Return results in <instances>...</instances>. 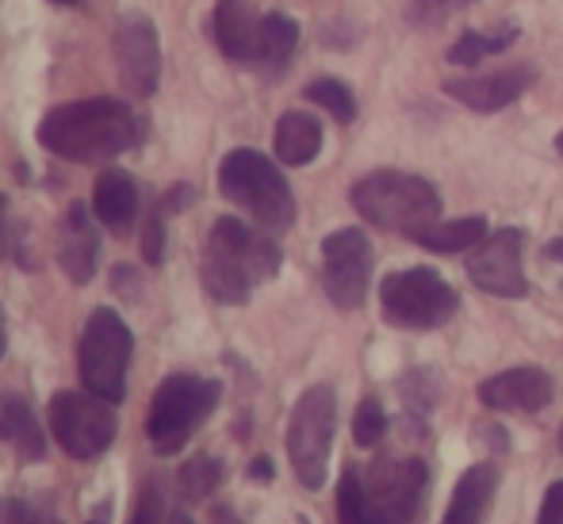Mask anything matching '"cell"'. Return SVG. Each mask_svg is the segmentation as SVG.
Masks as SVG:
<instances>
[{"instance_id":"f546056e","label":"cell","mask_w":563,"mask_h":524,"mask_svg":"<svg viewBox=\"0 0 563 524\" xmlns=\"http://www.w3.org/2000/svg\"><path fill=\"white\" fill-rule=\"evenodd\" d=\"M131 524H165V505H162V487L157 482H142L139 502H134Z\"/></svg>"},{"instance_id":"83f0119b","label":"cell","mask_w":563,"mask_h":524,"mask_svg":"<svg viewBox=\"0 0 563 524\" xmlns=\"http://www.w3.org/2000/svg\"><path fill=\"white\" fill-rule=\"evenodd\" d=\"M384 433H387L384 406H379L376 399H364L353 414V441L361 444V448H376V444L384 441Z\"/></svg>"},{"instance_id":"4fadbf2b","label":"cell","mask_w":563,"mask_h":524,"mask_svg":"<svg viewBox=\"0 0 563 524\" xmlns=\"http://www.w3.org/2000/svg\"><path fill=\"white\" fill-rule=\"evenodd\" d=\"M112 51L126 89L134 97H150L157 89V74H162V46H157L154 23L142 15H126L112 35Z\"/></svg>"},{"instance_id":"44dd1931","label":"cell","mask_w":563,"mask_h":524,"mask_svg":"<svg viewBox=\"0 0 563 524\" xmlns=\"http://www.w3.org/2000/svg\"><path fill=\"white\" fill-rule=\"evenodd\" d=\"M0 441L12 444L23 459L46 456V436L35 421V410L20 394H0Z\"/></svg>"},{"instance_id":"ee69618b","label":"cell","mask_w":563,"mask_h":524,"mask_svg":"<svg viewBox=\"0 0 563 524\" xmlns=\"http://www.w3.org/2000/svg\"><path fill=\"white\" fill-rule=\"evenodd\" d=\"M58 4H74V0H58Z\"/></svg>"},{"instance_id":"ab89813d","label":"cell","mask_w":563,"mask_h":524,"mask_svg":"<svg viewBox=\"0 0 563 524\" xmlns=\"http://www.w3.org/2000/svg\"><path fill=\"white\" fill-rule=\"evenodd\" d=\"M169 524H196V521L188 517V513H180V510H177V513H169Z\"/></svg>"},{"instance_id":"f35d334b","label":"cell","mask_w":563,"mask_h":524,"mask_svg":"<svg viewBox=\"0 0 563 524\" xmlns=\"http://www.w3.org/2000/svg\"><path fill=\"white\" fill-rule=\"evenodd\" d=\"M8 348V330H4V311H0V356H4Z\"/></svg>"},{"instance_id":"e0dca14e","label":"cell","mask_w":563,"mask_h":524,"mask_svg":"<svg viewBox=\"0 0 563 524\" xmlns=\"http://www.w3.org/2000/svg\"><path fill=\"white\" fill-rule=\"evenodd\" d=\"M216 38H219V51H223L230 62L257 66L261 15L253 12L250 0H219V8H216Z\"/></svg>"},{"instance_id":"5b68a950","label":"cell","mask_w":563,"mask_h":524,"mask_svg":"<svg viewBox=\"0 0 563 524\" xmlns=\"http://www.w3.org/2000/svg\"><path fill=\"white\" fill-rule=\"evenodd\" d=\"M219 394H223V383H216V379L185 376V371L165 379L150 402L146 417V436L157 456H177L192 441L196 428L211 417V410L219 406Z\"/></svg>"},{"instance_id":"7bdbcfd3","label":"cell","mask_w":563,"mask_h":524,"mask_svg":"<svg viewBox=\"0 0 563 524\" xmlns=\"http://www.w3.org/2000/svg\"><path fill=\"white\" fill-rule=\"evenodd\" d=\"M560 451H563V428H560Z\"/></svg>"},{"instance_id":"277c9868","label":"cell","mask_w":563,"mask_h":524,"mask_svg":"<svg viewBox=\"0 0 563 524\" xmlns=\"http://www.w3.org/2000/svg\"><path fill=\"white\" fill-rule=\"evenodd\" d=\"M219 192L238 203L261 230H288L296 222V196L284 172L257 149H234L219 165Z\"/></svg>"},{"instance_id":"ffe728a7","label":"cell","mask_w":563,"mask_h":524,"mask_svg":"<svg viewBox=\"0 0 563 524\" xmlns=\"http://www.w3.org/2000/svg\"><path fill=\"white\" fill-rule=\"evenodd\" d=\"M322 149V123L307 111H288L276 123V157L291 169L311 165Z\"/></svg>"},{"instance_id":"b9f144b4","label":"cell","mask_w":563,"mask_h":524,"mask_svg":"<svg viewBox=\"0 0 563 524\" xmlns=\"http://www.w3.org/2000/svg\"><path fill=\"white\" fill-rule=\"evenodd\" d=\"M89 524H108V521H104V517H97V521H89Z\"/></svg>"},{"instance_id":"2e32d148","label":"cell","mask_w":563,"mask_h":524,"mask_svg":"<svg viewBox=\"0 0 563 524\" xmlns=\"http://www.w3.org/2000/svg\"><path fill=\"white\" fill-rule=\"evenodd\" d=\"M97 257H100V234L97 222L85 203H74L62 219V242H58V260L66 268V276L74 283H89L97 276Z\"/></svg>"},{"instance_id":"5bb4252c","label":"cell","mask_w":563,"mask_h":524,"mask_svg":"<svg viewBox=\"0 0 563 524\" xmlns=\"http://www.w3.org/2000/svg\"><path fill=\"white\" fill-rule=\"evenodd\" d=\"M556 394V383L544 368H510L479 383V402L498 414H537Z\"/></svg>"},{"instance_id":"8992f818","label":"cell","mask_w":563,"mask_h":524,"mask_svg":"<svg viewBox=\"0 0 563 524\" xmlns=\"http://www.w3.org/2000/svg\"><path fill=\"white\" fill-rule=\"evenodd\" d=\"M134 337L115 311L100 306L85 322L81 345H77V371L89 394L104 402H123L126 394V368H131Z\"/></svg>"},{"instance_id":"d590c367","label":"cell","mask_w":563,"mask_h":524,"mask_svg":"<svg viewBox=\"0 0 563 524\" xmlns=\"http://www.w3.org/2000/svg\"><path fill=\"white\" fill-rule=\"evenodd\" d=\"M250 479H273V464H268V459H253Z\"/></svg>"},{"instance_id":"cb8c5ba5","label":"cell","mask_w":563,"mask_h":524,"mask_svg":"<svg viewBox=\"0 0 563 524\" xmlns=\"http://www.w3.org/2000/svg\"><path fill=\"white\" fill-rule=\"evenodd\" d=\"M219 482H223V464H219L216 456H192L177 471V494L192 505V502H203Z\"/></svg>"},{"instance_id":"9c48e42d","label":"cell","mask_w":563,"mask_h":524,"mask_svg":"<svg viewBox=\"0 0 563 524\" xmlns=\"http://www.w3.org/2000/svg\"><path fill=\"white\" fill-rule=\"evenodd\" d=\"M51 433L62 451L74 459H97L112 448L119 433V417L112 402L81 391H58L51 399Z\"/></svg>"},{"instance_id":"9a60e30c","label":"cell","mask_w":563,"mask_h":524,"mask_svg":"<svg viewBox=\"0 0 563 524\" xmlns=\"http://www.w3.org/2000/svg\"><path fill=\"white\" fill-rule=\"evenodd\" d=\"M533 74L526 66H514V69H498V74H487V77H449L445 81V92L456 104L472 108V111H498L506 104L521 97L529 89Z\"/></svg>"},{"instance_id":"d6986e66","label":"cell","mask_w":563,"mask_h":524,"mask_svg":"<svg viewBox=\"0 0 563 524\" xmlns=\"http://www.w3.org/2000/svg\"><path fill=\"white\" fill-rule=\"evenodd\" d=\"M92 211H97V219L104 222L108 230L126 234V230H131V222H134V214H139V188H134V180L126 177V172H119V169H108L104 177L97 180Z\"/></svg>"},{"instance_id":"7c38bea8","label":"cell","mask_w":563,"mask_h":524,"mask_svg":"<svg viewBox=\"0 0 563 524\" xmlns=\"http://www.w3.org/2000/svg\"><path fill=\"white\" fill-rule=\"evenodd\" d=\"M521 249H526V234L514 226L483 237L467 257V276H472L475 288L498 299L529 296V280L521 272Z\"/></svg>"},{"instance_id":"d4e9b609","label":"cell","mask_w":563,"mask_h":524,"mask_svg":"<svg viewBox=\"0 0 563 524\" xmlns=\"http://www.w3.org/2000/svg\"><path fill=\"white\" fill-rule=\"evenodd\" d=\"M338 524H384L376 505H372L368 490H364L361 475H356L353 467H349L338 482Z\"/></svg>"},{"instance_id":"6da1fadb","label":"cell","mask_w":563,"mask_h":524,"mask_svg":"<svg viewBox=\"0 0 563 524\" xmlns=\"http://www.w3.org/2000/svg\"><path fill=\"white\" fill-rule=\"evenodd\" d=\"M142 138V123L123 100L92 97L77 104H62L46 111L38 123V142L54 157L77 165H100L126 154Z\"/></svg>"},{"instance_id":"484cf974","label":"cell","mask_w":563,"mask_h":524,"mask_svg":"<svg viewBox=\"0 0 563 524\" xmlns=\"http://www.w3.org/2000/svg\"><path fill=\"white\" fill-rule=\"evenodd\" d=\"M518 38V27H506V31H495V35H479V31H467V35H460L456 43L449 46V62L452 66H479L487 54H498L506 51V46Z\"/></svg>"},{"instance_id":"ac0fdd59","label":"cell","mask_w":563,"mask_h":524,"mask_svg":"<svg viewBox=\"0 0 563 524\" xmlns=\"http://www.w3.org/2000/svg\"><path fill=\"white\" fill-rule=\"evenodd\" d=\"M498 490V471L490 464H475L460 475L456 490L449 498V510L441 524H483L487 521V510L495 502Z\"/></svg>"},{"instance_id":"4316f807","label":"cell","mask_w":563,"mask_h":524,"mask_svg":"<svg viewBox=\"0 0 563 524\" xmlns=\"http://www.w3.org/2000/svg\"><path fill=\"white\" fill-rule=\"evenodd\" d=\"M307 100H314L319 108H327L338 123H353L356 119V100H353V89L349 85L334 81V77H322V81H311L307 85Z\"/></svg>"},{"instance_id":"836d02e7","label":"cell","mask_w":563,"mask_h":524,"mask_svg":"<svg viewBox=\"0 0 563 524\" xmlns=\"http://www.w3.org/2000/svg\"><path fill=\"white\" fill-rule=\"evenodd\" d=\"M467 4H475V0H415V8H426V12H456Z\"/></svg>"},{"instance_id":"ba28073f","label":"cell","mask_w":563,"mask_h":524,"mask_svg":"<svg viewBox=\"0 0 563 524\" xmlns=\"http://www.w3.org/2000/svg\"><path fill=\"white\" fill-rule=\"evenodd\" d=\"M379 306L391 325L402 330H438L456 314L460 299L433 268H402L384 276L379 283Z\"/></svg>"},{"instance_id":"52a82bcc","label":"cell","mask_w":563,"mask_h":524,"mask_svg":"<svg viewBox=\"0 0 563 524\" xmlns=\"http://www.w3.org/2000/svg\"><path fill=\"white\" fill-rule=\"evenodd\" d=\"M334 425H338L334 387L319 383L311 391H303V399L291 410V425H288V456L299 487L322 490L330 467V448H334Z\"/></svg>"},{"instance_id":"3957f363","label":"cell","mask_w":563,"mask_h":524,"mask_svg":"<svg viewBox=\"0 0 563 524\" xmlns=\"http://www.w3.org/2000/svg\"><path fill=\"white\" fill-rule=\"evenodd\" d=\"M353 208L372 226L415 237L418 230L438 222L441 196L430 180L399 169H379L353 185Z\"/></svg>"},{"instance_id":"f1b7e54d","label":"cell","mask_w":563,"mask_h":524,"mask_svg":"<svg viewBox=\"0 0 563 524\" xmlns=\"http://www.w3.org/2000/svg\"><path fill=\"white\" fill-rule=\"evenodd\" d=\"M0 524H62L51 510L23 498H0Z\"/></svg>"},{"instance_id":"d6a6232c","label":"cell","mask_w":563,"mask_h":524,"mask_svg":"<svg viewBox=\"0 0 563 524\" xmlns=\"http://www.w3.org/2000/svg\"><path fill=\"white\" fill-rule=\"evenodd\" d=\"M12 249V222H8V200L0 196V260Z\"/></svg>"},{"instance_id":"74e56055","label":"cell","mask_w":563,"mask_h":524,"mask_svg":"<svg viewBox=\"0 0 563 524\" xmlns=\"http://www.w3.org/2000/svg\"><path fill=\"white\" fill-rule=\"evenodd\" d=\"M544 253H549L552 260H560V265H563V237H556V242H549V249H544Z\"/></svg>"},{"instance_id":"1f68e13d","label":"cell","mask_w":563,"mask_h":524,"mask_svg":"<svg viewBox=\"0 0 563 524\" xmlns=\"http://www.w3.org/2000/svg\"><path fill=\"white\" fill-rule=\"evenodd\" d=\"M537 524H563V479L549 487V494H544V502H541V513H537Z\"/></svg>"},{"instance_id":"e575fe53","label":"cell","mask_w":563,"mask_h":524,"mask_svg":"<svg viewBox=\"0 0 563 524\" xmlns=\"http://www.w3.org/2000/svg\"><path fill=\"white\" fill-rule=\"evenodd\" d=\"M185 203H192V188H188V185L173 188V192L165 196V211H180Z\"/></svg>"},{"instance_id":"4dcf8cb0","label":"cell","mask_w":563,"mask_h":524,"mask_svg":"<svg viewBox=\"0 0 563 524\" xmlns=\"http://www.w3.org/2000/svg\"><path fill=\"white\" fill-rule=\"evenodd\" d=\"M165 253V226H162V214H150L146 219V234H142V257L150 265H157Z\"/></svg>"},{"instance_id":"603a6c76","label":"cell","mask_w":563,"mask_h":524,"mask_svg":"<svg viewBox=\"0 0 563 524\" xmlns=\"http://www.w3.org/2000/svg\"><path fill=\"white\" fill-rule=\"evenodd\" d=\"M299 46V23L284 12L261 15V46H257V66H284Z\"/></svg>"},{"instance_id":"7a4b0ae2","label":"cell","mask_w":563,"mask_h":524,"mask_svg":"<svg viewBox=\"0 0 563 524\" xmlns=\"http://www.w3.org/2000/svg\"><path fill=\"white\" fill-rule=\"evenodd\" d=\"M280 272V245L250 222L219 219L203 249V288L219 303L242 306L253 288Z\"/></svg>"},{"instance_id":"30bf717a","label":"cell","mask_w":563,"mask_h":524,"mask_svg":"<svg viewBox=\"0 0 563 524\" xmlns=\"http://www.w3.org/2000/svg\"><path fill=\"white\" fill-rule=\"evenodd\" d=\"M364 490L384 524H418L426 510V494H430V467L418 456L379 459L368 471Z\"/></svg>"},{"instance_id":"8fae6325","label":"cell","mask_w":563,"mask_h":524,"mask_svg":"<svg viewBox=\"0 0 563 524\" xmlns=\"http://www.w3.org/2000/svg\"><path fill=\"white\" fill-rule=\"evenodd\" d=\"M322 283L341 311H356L368 299L372 283V242L364 230L345 226L322 242Z\"/></svg>"},{"instance_id":"7402d4cb","label":"cell","mask_w":563,"mask_h":524,"mask_svg":"<svg viewBox=\"0 0 563 524\" xmlns=\"http://www.w3.org/2000/svg\"><path fill=\"white\" fill-rule=\"evenodd\" d=\"M487 237V219L472 214V219H452V222H433V226L418 230L410 242H418L430 253H467Z\"/></svg>"},{"instance_id":"8d00e7d4","label":"cell","mask_w":563,"mask_h":524,"mask_svg":"<svg viewBox=\"0 0 563 524\" xmlns=\"http://www.w3.org/2000/svg\"><path fill=\"white\" fill-rule=\"evenodd\" d=\"M211 524H242V521H238L230 510H216V513H211Z\"/></svg>"},{"instance_id":"60d3db41","label":"cell","mask_w":563,"mask_h":524,"mask_svg":"<svg viewBox=\"0 0 563 524\" xmlns=\"http://www.w3.org/2000/svg\"><path fill=\"white\" fill-rule=\"evenodd\" d=\"M556 149H560V157H563V131H560V138H556Z\"/></svg>"}]
</instances>
